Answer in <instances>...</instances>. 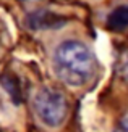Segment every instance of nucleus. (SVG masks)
Instances as JSON below:
<instances>
[{
  "label": "nucleus",
  "mask_w": 128,
  "mask_h": 132,
  "mask_svg": "<svg viewBox=\"0 0 128 132\" xmlns=\"http://www.w3.org/2000/svg\"><path fill=\"white\" fill-rule=\"evenodd\" d=\"M55 74L70 87H81L96 74L97 61L87 45L79 39L62 40L52 55Z\"/></svg>",
  "instance_id": "f257e3e1"
},
{
  "label": "nucleus",
  "mask_w": 128,
  "mask_h": 132,
  "mask_svg": "<svg viewBox=\"0 0 128 132\" xmlns=\"http://www.w3.org/2000/svg\"><path fill=\"white\" fill-rule=\"evenodd\" d=\"M32 110L45 127H60L68 116V102L58 89L42 87L32 97Z\"/></svg>",
  "instance_id": "f03ea898"
},
{
  "label": "nucleus",
  "mask_w": 128,
  "mask_h": 132,
  "mask_svg": "<svg viewBox=\"0 0 128 132\" xmlns=\"http://www.w3.org/2000/svg\"><path fill=\"white\" fill-rule=\"evenodd\" d=\"M26 23L32 29H53V28L63 26L65 18L60 16L58 13H53L49 10H37V11H32L28 16Z\"/></svg>",
  "instance_id": "7ed1b4c3"
},
{
  "label": "nucleus",
  "mask_w": 128,
  "mask_h": 132,
  "mask_svg": "<svg viewBox=\"0 0 128 132\" xmlns=\"http://www.w3.org/2000/svg\"><path fill=\"white\" fill-rule=\"evenodd\" d=\"M107 28L112 31H123L128 28V5H120L107 15Z\"/></svg>",
  "instance_id": "20e7f679"
},
{
  "label": "nucleus",
  "mask_w": 128,
  "mask_h": 132,
  "mask_svg": "<svg viewBox=\"0 0 128 132\" xmlns=\"http://www.w3.org/2000/svg\"><path fill=\"white\" fill-rule=\"evenodd\" d=\"M2 85H3V89L6 90V94L10 95V98L15 103L21 102V89H19V84L16 81V77H13L10 74H5L2 77Z\"/></svg>",
  "instance_id": "39448f33"
},
{
  "label": "nucleus",
  "mask_w": 128,
  "mask_h": 132,
  "mask_svg": "<svg viewBox=\"0 0 128 132\" xmlns=\"http://www.w3.org/2000/svg\"><path fill=\"white\" fill-rule=\"evenodd\" d=\"M118 132H128V119H125L122 124H120V130Z\"/></svg>",
  "instance_id": "423d86ee"
},
{
  "label": "nucleus",
  "mask_w": 128,
  "mask_h": 132,
  "mask_svg": "<svg viewBox=\"0 0 128 132\" xmlns=\"http://www.w3.org/2000/svg\"><path fill=\"white\" fill-rule=\"evenodd\" d=\"M24 2H31V3H34V2H42V0H24Z\"/></svg>",
  "instance_id": "0eeeda50"
}]
</instances>
